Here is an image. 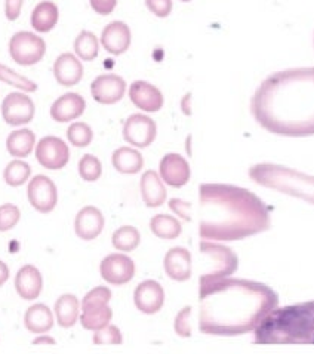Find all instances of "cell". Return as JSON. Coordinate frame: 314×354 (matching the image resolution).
Masks as SVG:
<instances>
[{
    "label": "cell",
    "instance_id": "6da1fadb",
    "mask_svg": "<svg viewBox=\"0 0 314 354\" xmlns=\"http://www.w3.org/2000/svg\"><path fill=\"white\" fill-rule=\"evenodd\" d=\"M198 329L215 337L254 332L279 306V297L270 286L232 277L198 282Z\"/></svg>",
    "mask_w": 314,
    "mask_h": 354
},
{
    "label": "cell",
    "instance_id": "7a4b0ae2",
    "mask_svg": "<svg viewBox=\"0 0 314 354\" xmlns=\"http://www.w3.org/2000/svg\"><path fill=\"white\" fill-rule=\"evenodd\" d=\"M250 111L271 133L314 135V67L284 70L268 76L250 100Z\"/></svg>",
    "mask_w": 314,
    "mask_h": 354
},
{
    "label": "cell",
    "instance_id": "3957f363",
    "mask_svg": "<svg viewBox=\"0 0 314 354\" xmlns=\"http://www.w3.org/2000/svg\"><path fill=\"white\" fill-rule=\"evenodd\" d=\"M202 241L233 242L267 232L271 225L270 207L242 187L206 183L198 187Z\"/></svg>",
    "mask_w": 314,
    "mask_h": 354
},
{
    "label": "cell",
    "instance_id": "277c9868",
    "mask_svg": "<svg viewBox=\"0 0 314 354\" xmlns=\"http://www.w3.org/2000/svg\"><path fill=\"white\" fill-rule=\"evenodd\" d=\"M257 344H314V301L275 308L254 330Z\"/></svg>",
    "mask_w": 314,
    "mask_h": 354
},
{
    "label": "cell",
    "instance_id": "5b68a950",
    "mask_svg": "<svg viewBox=\"0 0 314 354\" xmlns=\"http://www.w3.org/2000/svg\"><path fill=\"white\" fill-rule=\"evenodd\" d=\"M250 180L267 189L298 197L314 205V176L273 163H258L249 169Z\"/></svg>",
    "mask_w": 314,
    "mask_h": 354
},
{
    "label": "cell",
    "instance_id": "8992f818",
    "mask_svg": "<svg viewBox=\"0 0 314 354\" xmlns=\"http://www.w3.org/2000/svg\"><path fill=\"white\" fill-rule=\"evenodd\" d=\"M198 248H201L202 255H205L209 261V270H206L201 276L198 282L230 277L233 273H236L239 267V258L232 249L211 241H202Z\"/></svg>",
    "mask_w": 314,
    "mask_h": 354
},
{
    "label": "cell",
    "instance_id": "52a82bcc",
    "mask_svg": "<svg viewBox=\"0 0 314 354\" xmlns=\"http://www.w3.org/2000/svg\"><path fill=\"white\" fill-rule=\"evenodd\" d=\"M46 41L33 31H18L9 40V55L18 66L30 67L44 59Z\"/></svg>",
    "mask_w": 314,
    "mask_h": 354
},
{
    "label": "cell",
    "instance_id": "ba28073f",
    "mask_svg": "<svg viewBox=\"0 0 314 354\" xmlns=\"http://www.w3.org/2000/svg\"><path fill=\"white\" fill-rule=\"evenodd\" d=\"M36 160L48 171L64 169L70 162L68 144L54 135L41 138L35 149Z\"/></svg>",
    "mask_w": 314,
    "mask_h": 354
},
{
    "label": "cell",
    "instance_id": "9c48e42d",
    "mask_svg": "<svg viewBox=\"0 0 314 354\" xmlns=\"http://www.w3.org/2000/svg\"><path fill=\"white\" fill-rule=\"evenodd\" d=\"M28 202L39 214H50L58 205L57 184L46 175H35L27 185Z\"/></svg>",
    "mask_w": 314,
    "mask_h": 354
},
{
    "label": "cell",
    "instance_id": "30bf717a",
    "mask_svg": "<svg viewBox=\"0 0 314 354\" xmlns=\"http://www.w3.org/2000/svg\"><path fill=\"white\" fill-rule=\"evenodd\" d=\"M36 106L27 92H10L2 102V118L9 127H24L35 119Z\"/></svg>",
    "mask_w": 314,
    "mask_h": 354
},
{
    "label": "cell",
    "instance_id": "8fae6325",
    "mask_svg": "<svg viewBox=\"0 0 314 354\" xmlns=\"http://www.w3.org/2000/svg\"><path fill=\"white\" fill-rule=\"evenodd\" d=\"M157 137L156 122L145 114H132L123 124V138L132 147L145 149L154 142Z\"/></svg>",
    "mask_w": 314,
    "mask_h": 354
},
{
    "label": "cell",
    "instance_id": "7c38bea8",
    "mask_svg": "<svg viewBox=\"0 0 314 354\" xmlns=\"http://www.w3.org/2000/svg\"><path fill=\"white\" fill-rule=\"evenodd\" d=\"M100 273L109 285H127L135 276V263L124 254H110L101 261Z\"/></svg>",
    "mask_w": 314,
    "mask_h": 354
},
{
    "label": "cell",
    "instance_id": "4fadbf2b",
    "mask_svg": "<svg viewBox=\"0 0 314 354\" xmlns=\"http://www.w3.org/2000/svg\"><path fill=\"white\" fill-rule=\"evenodd\" d=\"M127 92V82L123 77L107 73L93 79L91 83V95L102 106H113L119 102Z\"/></svg>",
    "mask_w": 314,
    "mask_h": 354
},
{
    "label": "cell",
    "instance_id": "5bb4252c",
    "mask_svg": "<svg viewBox=\"0 0 314 354\" xmlns=\"http://www.w3.org/2000/svg\"><path fill=\"white\" fill-rule=\"evenodd\" d=\"M159 175L165 184L174 189H181L190 181L192 169L187 159L178 153L165 154L159 165Z\"/></svg>",
    "mask_w": 314,
    "mask_h": 354
},
{
    "label": "cell",
    "instance_id": "9a60e30c",
    "mask_svg": "<svg viewBox=\"0 0 314 354\" xmlns=\"http://www.w3.org/2000/svg\"><path fill=\"white\" fill-rule=\"evenodd\" d=\"M133 304L144 315L159 313L165 304V289L156 280H144L133 292Z\"/></svg>",
    "mask_w": 314,
    "mask_h": 354
},
{
    "label": "cell",
    "instance_id": "2e32d148",
    "mask_svg": "<svg viewBox=\"0 0 314 354\" xmlns=\"http://www.w3.org/2000/svg\"><path fill=\"white\" fill-rule=\"evenodd\" d=\"M129 98L135 107L142 111L157 113L163 107V93L162 91L145 80H135L129 86Z\"/></svg>",
    "mask_w": 314,
    "mask_h": 354
},
{
    "label": "cell",
    "instance_id": "e0dca14e",
    "mask_svg": "<svg viewBox=\"0 0 314 354\" xmlns=\"http://www.w3.org/2000/svg\"><path fill=\"white\" fill-rule=\"evenodd\" d=\"M106 218L95 206H85L77 212L75 220V232L80 241L91 242L102 233Z\"/></svg>",
    "mask_w": 314,
    "mask_h": 354
},
{
    "label": "cell",
    "instance_id": "ac0fdd59",
    "mask_svg": "<svg viewBox=\"0 0 314 354\" xmlns=\"http://www.w3.org/2000/svg\"><path fill=\"white\" fill-rule=\"evenodd\" d=\"M132 35L128 24L123 21H113L104 27L100 44L111 55H122L131 46Z\"/></svg>",
    "mask_w": 314,
    "mask_h": 354
},
{
    "label": "cell",
    "instance_id": "d6986e66",
    "mask_svg": "<svg viewBox=\"0 0 314 354\" xmlns=\"http://www.w3.org/2000/svg\"><path fill=\"white\" fill-rule=\"evenodd\" d=\"M86 110V101L76 92H67L50 106V118L58 123H70L79 119Z\"/></svg>",
    "mask_w": 314,
    "mask_h": 354
},
{
    "label": "cell",
    "instance_id": "ffe728a7",
    "mask_svg": "<svg viewBox=\"0 0 314 354\" xmlns=\"http://www.w3.org/2000/svg\"><path fill=\"white\" fill-rule=\"evenodd\" d=\"M165 273L175 282H185L192 277V254L183 246H176L166 252L163 259Z\"/></svg>",
    "mask_w": 314,
    "mask_h": 354
},
{
    "label": "cell",
    "instance_id": "44dd1931",
    "mask_svg": "<svg viewBox=\"0 0 314 354\" xmlns=\"http://www.w3.org/2000/svg\"><path fill=\"white\" fill-rule=\"evenodd\" d=\"M52 71H54L57 83L64 88L76 86L83 77L82 61L77 58V55L70 54V52H64V54L57 57Z\"/></svg>",
    "mask_w": 314,
    "mask_h": 354
},
{
    "label": "cell",
    "instance_id": "7402d4cb",
    "mask_svg": "<svg viewBox=\"0 0 314 354\" xmlns=\"http://www.w3.org/2000/svg\"><path fill=\"white\" fill-rule=\"evenodd\" d=\"M15 290L18 297L26 301H35L44 290V276L35 266H23L15 276Z\"/></svg>",
    "mask_w": 314,
    "mask_h": 354
},
{
    "label": "cell",
    "instance_id": "603a6c76",
    "mask_svg": "<svg viewBox=\"0 0 314 354\" xmlns=\"http://www.w3.org/2000/svg\"><path fill=\"white\" fill-rule=\"evenodd\" d=\"M55 325L54 310H50L46 304H33L30 306L24 315V326L28 332L35 335L48 334Z\"/></svg>",
    "mask_w": 314,
    "mask_h": 354
},
{
    "label": "cell",
    "instance_id": "cb8c5ba5",
    "mask_svg": "<svg viewBox=\"0 0 314 354\" xmlns=\"http://www.w3.org/2000/svg\"><path fill=\"white\" fill-rule=\"evenodd\" d=\"M141 196L147 207H159L166 202L167 192L160 175L156 171H147L141 176Z\"/></svg>",
    "mask_w": 314,
    "mask_h": 354
},
{
    "label": "cell",
    "instance_id": "d4e9b609",
    "mask_svg": "<svg viewBox=\"0 0 314 354\" xmlns=\"http://www.w3.org/2000/svg\"><path fill=\"white\" fill-rule=\"evenodd\" d=\"M59 19V9L58 6L50 2V0H44L35 6L33 12L30 17V24L33 27L36 33L45 35L55 28Z\"/></svg>",
    "mask_w": 314,
    "mask_h": 354
},
{
    "label": "cell",
    "instance_id": "484cf974",
    "mask_svg": "<svg viewBox=\"0 0 314 354\" xmlns=\"http://www.w3.org/2000/svg\"><path fill=\"white\" fill-rule=\"evenodd\" d=\"M80 301L75 294H62L54 306L55 322L64 329L75 326L80 317Z\"/></svg>",
    "mask_w": 314,
    "mask_h": 354
},
{
    "label": "cell",
    "instance_id": "4316f807",
    "mask_svg": "<svg viewBox=\"0 0 314 354\" xmlns=\"http://www.w3.org/2000/svg\"><path fill=\"white\" fill-rule=\"evenodd\" d=\"M36 135L31 129L21 128L12 131L6 138L8 153L17 159H26L36 149Z\"/></svg>",
    "mask_w": 314,
    "mask_h": 354
},
{
    "label": "cell",
    "instance_id": "83f0119b",
    "mask_svg": "<svg viewBox=\"0 0 314 354\" xmlns=\"http://www.w3.org/2000/svg\"><path fill=\"white\" fill-rule=\"evenodd\" d=\"M111 163L118 172L133 175L144 168V158L137 149L120 147L113 153Z\"/></svg>",
    "mask_w": 314,
    "mask_h": 354
},
{
    "label": "cell",
    "instance_id": "f1b7e54d",
    "mask_svg": "<svg viewBox=\"0 0 314 354\" xmlns=\"http://www.w3.org/2000/svg\"><path fill=\"white\" fill-rule=\"evenodd\" d=\"M80 308L82 311L79 322L86 330L95 332L98 329H102L104 326L110 325V320L113 319V310L109 304L86 306Z\"/></svg>",
    "mask_w": 314,
    "mask_h": 354
},
{
    "label": "cell",
    "instance_id": "f546056e",
    "mask_svg": "<svg viewBox=\"0 0 314 354\" xmlns=\"http://www.w3.org/2000/svg\"><path fill=\"white\" fill-rule=\"evenodd\" d=\"M150 230L156 237L165 239V241H174L183 233V225L175 216L159 214L150 220Z\"/></svg>",
    "mask_w": 314,
    "mask_h": 354
},
{
    "label": "cell",
    "instance_id": "4dcf8cb0",
    "mask_svg": "<svg viewBox=\"0 0 314 354\" xmlns=\"http://www.w3.org/2000/svg\"><path fill=\"white\" fill-rule=\"evenodd\" d=\"M111 243L120 252H132L140 246L141 234L137 227L123 225L113 233Z\"/></svg>",
    "mask_w": 314,
    "mask_h": 354
},
{
    "label": "cell",
    "instance_id": "1f68e13d",
    "mask_svg": "<svg viewBox=\"0 0 314 354\" xmlns=\"http://www.w3.org/2000/svg\"><path fill=\"white\" fill-rule=\"evenodd\" d=\"M75 52L82 61H93L98 57L100 40L92 31L83 30L75 40Z\"/></svg>",
    "mask_w": 314,
    "mask_h": 354
},
{
    "label": "cell",
    "instance_id": "d6a6232c",
    "mask_svg": "<svg viewBox=\"0 0 314 354\" xmlns=\"http://www.w3.org/2000/svg\"><path fill=\"white\" fill-rule=\"evenodd\" d=\"M31 168L23 159H15L6 165L3 171V180L9 187H21L30 181Z\"/></svg>",
    "mask_w": 314,
    "mask_h": 354
},
{
    "label": "cell",
    "instance_id": "836d02e7",
    "mask_svg": "<svg viewBox=\"0 0 314 354\" xmlns=\"http://www.w3.org/2000/svg\"><path fill=\"white\" fill-rule=\"evenodd\" d=\"M0 82L6 83V85H9V86H14V88L19 89L21 92L31 93V92L37 91V83H35L33 80L23 76V75H19V73L2 64V62H0Z\"/></svg>",
    "mask_w": 314,
    "mask_h": 354
},
{
    "label": "cell",
    "instance_id": "e575fe53",
    "mask_svg": "<svg viewBox=\"0 0 314 354\" xmlns=\"http://www.w3.org/2000/svg\"><path fill=\"white\" fill-rule=\"evenodd\" d=\"M67 140L77 149L88 147L93 140V131L85 122H73L67 129Z\"/></svg>",
    "mask_w": 314,
    "mask_h": 354
},
{
    "label": "cell",
    "instance_id": "d590c367",
    "mask_svg": "<svg viewBox=\"0 0 314 354\" xmlns=\"http://www.w3.org/2000/svg\"><path fill=\"white\" fill-rule=\"evenodd\" d=\"M77 171L80 178L86 183H95L102 175V165L101 160L93 154H85L79 160Z\"/></svg>",
    "mask_w": 314,
    "mask_h": 354
},
{
    "label": "cell",
    "instance_id": "8d00e7d4",
    "mask_svg": "<svg viewBox=\"0 0 314 354\" xmlns=\"http://www.w3.org/2000/svg\"><path fill=\"white\" fill-rule=\"evenodd\" d=\"M92 341L95 346H120L123 342V335L118 326L107 325L93 332Z\"/></svg>",
    "mask_w": 314,
    "mask_h": 354
},
{
    "label": "cell",
    "instance_id": "74e56055",
    "mask_svg": "<svg viewBox=\"0 0 314 354\" xmlns=\"http://www.w3.org/2000/svg\"><path fill=\"white\" fill-rule=\"evenodd\" d=\"M21 220L19 207L14 203H5L0 206V233H6L15 228Z\"/></svg>",
    "mask_w": 314,
    "mask_h": 354
},
{
    "label": "cell",
    "instance_id": "f35d334b",
    "mask_svg": "<svg viewBox=\"0 0 314 354\" xmlns=\"http://www.w3.org/2000/svg\"><path fill=\"white\" fill-rule=\"evenodd\" d=\"M110 301H111V290L107 286H97V288L91 289L89 292L83 297L80 307L110 304Z\"/></svg>",
    "mask_w": 314,
    "mask_h": 354
},
{
    "label": "cell",
    "instance_id": "ab89813d",
    "mask_svg": "<svg viewBox=\"0 0 314 354\" xmlns=\"http://www.w3.org/2000/svg\"><path fill=\"white\" fill-rule=\"evenodd\" d=\"M190 316H192V307H184L180 313L176 315L174 322L175 334L181 338H190L192 337V326H190Z\"/></svg>",
    "mask_w": 314,
    "mask_h": 354
},
{
    "label": "cell",
    "instance_id": "60d3db41",
    "mask_svg": "<svg viewBox=\"0 0 314 354\" xmlns=\"http://www.w3.org/2000/svg\"><path fill=\"white\" fill-rule=\"evenodd\" d=\"M145 6L150 12L159 18L169 17L172 12V0H145Z\"/></svg>",
    "mask_w": 314,
    "mask_h": 354
},
{
    "label": "cell",
    "instance_id": "b9f144b4",
    "mask_svg": "<svg viewBox=\"0 0 314 354\" xmlns=\"http://www.w3.org/2000/svg\"><path fill=\"white\" fill-rule=\"evenodd\" d=\"M169 207L174 214H176L180 218H183L184 221H192V215H190V209H192V203L185 202L181 199H171L169 201Z\"/></svg>",
    "mask_w": 314,
    "mask_h": 354
},
{
    "label": "cell",
    "instance_id": "7bdbcfd3",
    "mask_svg": "<svg viewBox=\"0 0 314 354\" xmlns=\"http://www.w3.org/2000/svg\"><path fill=\"white\" fill-rule=\"evenodd\" d=\"M89 5L98 15H110L118 5V0H89Z\"/></svg>",
    "mask_w": 314,
    "mask_h": 354
},
{
    "label": "cell",
    "instance_id": "ee69618b",
    "mask_svg": "<svg viewBox=\"0 0 314 354\" xmlns=\"http://www.w3.org/2000/svg\"><path fill=\"white\" fill-rule=\"evenodd\" d=\"M24 0H5V17L8 21H15L21 15Z\"/></svg>",
    "mask_w": 314,
    "mask_h": 354
},
{
    "label": "cell",
    "instance_id": "f6af8a7d",
    "mask_svg": "<svg viewBox=\"0 0 314 354\" xmlns=\"http://www.w3.org/2000/svg\"><path fill=\"white\" fill-rule=\"evenodd\" d=\"M55 344H57L55 338H52L48 334H39L33 339V346H55Z\"/></svg>",
    "mask_w": 314,
    "mask_h": 354
},
{
    "label": "cell",
    "instance_id": "bcb514c9",
    "mask_svg": "<svg viewBox=\"0 0 314 354\" xmlns=\"http://www.w3.org/2000/svg\"><path fill=\"white\" fill-rule=\"evenodd\" d=\"M181 110L185 116H190L192 114V93H187V95L181 101Z\"/></svg>",
    "mask_w": 314,
    "mask_h": 354
},
{
    "label": "cell",
    "instance_id": "7dc6e473",
    "mask_svg": "<svg viewBox=\"0 0 314 354\" xmlns=\"http://www.w3.org/2000/svg\"><path fill=\"white\" fill-rule=\"evenodd\" d=\"M9 280V267L0 259V286H3Z\"/></svg>",
    "mask_w": 314,
    "mask_h": 354
},
{
    "label": "cell",
    "instance_id": "c3c4849f",
    "mask_svg": "<svg viewBox=\"0 0 314 354\" xmlns=\"http://www.w3.org/2000/svg\"><path fill=\"white\" fill-rule=\"evenodd\" d=\"M181 2H190V0H181Z\"/></svg>",
    "mask_w": 314,
    "mask_h": 354
}]
</instances>
